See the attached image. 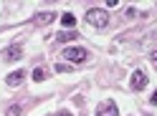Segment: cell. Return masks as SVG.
<instances>
[{"label": "cell", "mask_w": 157, "mask_h": 116, "mask_svg": "<svg viewBox=\"0 0 157 116\" xmlns=\"http://www.w3.org/2000/svg\"><path fill=\"white\" fill-rule=\"evenodd\" d=\"M63 58L68 63H84L89 58V51L86 48H78V45H66L63 48Z\"/></svg>", "instance_id": "obj_1"}, {"label": "cell", "mask_w": 157, "mask_h": 116, "mask_svg": "<svg viewBox=\"0 0 157 116\" xmlns=\"http://www.w3.org/2000/svg\"><path fill=\"white\" fill-rule=\"evenodd\" d=\"M86 20H89L91 25H96V28H104L106 23H109V13L101 10V8H91V10L86 13Z\"/></svg>", "instance_id": "obj_2"}, {"label": "cell", "mask_w": 157, "mask_h": 116, "mask_svg": "<svg viewBox=\"0 0 157 116\" xmlns=\"http://www.w3.org/2000/svg\"><path fill=\"white\" fill-rule=\"evenodd\" d=\"M96 116H119V109H117L114 101H104L99 109H96Z\"/></svg>", "instance_id": "obj_3"}, {"label": "cell", "mask_w": 157, "mask_h": 116, "mask_svg": "<svg viewBox=\"0 0 157 116\" xmlns=\"http://www.w3.org/2000/svg\"><path fill=\"white\" fill-rule=\"evenodd\" d=\"M53 20H56V13H51V10H43V13H36L33 15V23L36 25H48Z\"/></svg>", "instance_id": "obj_4"}, {"label": "cell", "mask_w": 157, "mask_h": 116, "mask_svg": "<svg viewBox=\"0 0 157 116\" xmlns=\"http://www.w3.org/2000/svg\"><path fill=\"white\" fill-rule=\"evenodd\" d=\"M144 86H147V73L144 71H134L132 73V89L134 91H142Z\"/></svg>", "instance_id": "obj_5"}, {"label": "cell", "mask_w": 157, "mask_h": 116, "mask_svg": "<svg viewBox=\"0 0 157 116\" xmlns=\"http://www.w3.org/2000/svg\"><path fill=\"white\" fill-rule=\"evenodd\" d=\"M23 78H25V71H21V68H18L15 73H8L5 83H8V86H21V83H23Z\"/></svg>", "instance_id": "obj_6"}, {"label": "cell", "mask_w": 157, "mask_h": 116, "mask_svg": "<svg viewBox=\"0 0 157 116\" xmlns=\"http://www.w3.org/2000/svg\"><path fill=\"white\" fill-rule=\"evenodd\" d=\"M21 56H23L21 45H8V51H5V61H18Z\"/></svg>", "instance_id": "obj_7"}, {"label": "cell", "mask_w": 157, "mask_h": 116, "mask_svg": "<svg viewBox=\"0 0 157 116\" xmlns=\"http://www.w3.org/2000/svg\"><path fill=\"white\" fill-rule=\"evenodd\" d=\"M61 25L66 28V31H71V28L76 25V15H74V13H63V15H61Z\"/></svg>", "instance_id": "obj_8"}, {"label": "cell", "mask_w": 157, "mask_h": 116, "mask_svg": "<svg viewBox=\"0 0 157 116\" xmlns=\"http://www.w3.org/2000/svg\"><path fill=\"white\" fill-rule=\"evenodd\" d=\"M74 38H78L76 31H63V33H58V43H68V41H74Z\"/></svg>", "instance_id": "obj_9"}, {"label": "cell", "mask_w": 157, "mask_h": 116, "mask_svg": "<svg viewBox=\"0 0 157 116\" xmlns=\"http://www.w3.org/2000/svg\"><path fill=\"white\" fill-rule=\"evenodd\" d=\"M46 78H48L46 68H41V66H38V68L33 71V81H36V83H41V81H46Z\"/></svg>", "instance_id": "obj_10"}, {"label": "cell", "mask_w": 157, "mask_h": 116, "mask_svg": "<svg viewBox=\"0 0 157 116\" xmlns=\"http://www.w3.org/2000/svg\"><path fill=\"white\" fill-rule=\"evenodd\" d=\"M18 114H21V106H8V111H5V116H18Z\"/></svg>", "instance_id": "obj_11"}, {"label": "cell", "mask_w": 157, "mask_h": 116, "mask_svg": "<svg viewBox=\"0 0 157 116\" xmlns=\"http://www.w3.org/2000/svg\"><path fill=\"white\" fill-rule=\"evenodd\" d=\"M56 71H58V73H66L68 66H66V63H56Z\"/></svg>", "instance_id": "obj_12"}, {"label": "cell", "mask_w": 157, "mask_h": 116, "mask_svg": "<svg viewBox=\"0 0 157 116\" xmlns=\"http://www.w3.org/2000/svg\"><path fill=\"white\" fill-rule=\"evenodd\" d=\"M150 103H152V106H157V91L152 93V99H150Z\"/></svg>", "instance_id": "obj_13"}, {"label": "cell", "mask_w": 157, "mask_h": 116, "mask_svg": "<svg viewBox=\"0 0 157 116\" xmlns=\"http://www.w3.org/2000/svg\"><path fill=\"white\" fill-rule=\"evenodd\" d=\"M150 61L155 63V68H157V53H152V56H150Z\"/></svg>", "instance_id": "obj_14"}, {"label": "cell", "mask_w": 157, "mask_h": 116, "mask_svg": "<svg viewBox=\"0 0 157 116\" xmlns=\"http://www.w3.org/2000/svg\"><path fill=\"white\" fill-rule=\"evenodd\" d=\"M61 116H71V114H61Z\"/></svg>", "instance_id": "obj_15"}]
</instances>
